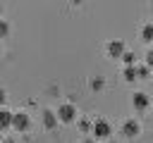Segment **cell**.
I'll return each instance as SVG.
<instances>
[{"label": "cell", "mask_w": 153, "mask_h": 143, "mask_svg": "<svg viewBox=\"0 0 153 143\" xmlns=\"http://www.w3.org/2000/svg\"><path fill=\"white\" fill-rule=\"evenodd\" d=\"M122 60H124V64H134V60H136V57H134V52H127V50H124Z\"/></svg>", "instance_id": "4fadbf2b"}, {"label": "cell", "mask_w": 153, "mask_h": 143, "mask_svg": "<svg viewBox=\"0 0 153 143\" xmlns=\"http://www.w3.org/2000/svg\"><path fill=\"white\" fill-rule=\"evenodd\" d=\"M7 33H10V24H7L5 19H0V38H5Z\"/></svg>", "instance_id": "7c38bea8"}, {"label": "cell", "mask_w": 153, "mask_h": 143, "mask_svg": "<svg viewBox=\"0 0 153 143\" xmlns=\"http://www.w3.org/2000/svg\"><path fill=\"white\" fill-rule=\"evenodd\" d=\"M146 64H148V67H153V50L146 55Z\"/></svg>", "instance_id": "5bb4252c"}, {"label": "cell", "mask_w": 153, "mask_h": 143, "mask_svg": "<svg viewBox=\"0 0 153 143\" xmlns=\"http://www.w3.org/2000/svg\"><path fill=\"white\" fill-rule=\"evenodd\" d=\"M72 2H74V5H79V2H81V0H72Z\"/></svg>", "instance_id": "2e32d148"}, {"label": "cell", "mask_w": 153, "mask_h": 143, "mask_svg": "<svg viewBox=\"0 0 153 143\" xmlns=\"http://www.w3.org/2000/svg\"><path fill=\"white\" fill-rule=\"evenodd\" d=\"M105 50H108L110 57H122V55H124V43H122V41H110Z\"/></svg>", "instance_id": "5b68a950"}, {"label": "cell", "mask_w": 153, "mask_h": 143, "mask_svg": "<svg viewBox=\"0 0 153 143\" xmlns=\"http://www.w3.org/2000/svg\"><path fill=\"white\" fill-rule=\"evenodd\" d=\"M74 117H76V107H74V105H62V107L57 110V119H60L62 124L74 122Z\"/></svg>", "instance_id": "7a4b0ae2"}, {"label": "cell", "mask_w": 153, "mask_h": 143, "mask_svg": "<svg viewBox=\"0 0 153 143\" xmlns=\"http://www.w3.org/2000/svg\"><path fill=\"white\" fill-rule=\"evenodd\" d=\"M10 126H12V112L0 110V129L5 131V129H10Z\"/></svg>", "instance_id": "52a82bcc"}, {"label": "cell", "mask_w": 153, "mask_h": 143, "mask_svg": "<svg viewBox=\"0 0 153 143\" xmlns=\"http://www.w3.org/2000/svg\"><path fill=\"white\" fill-rule=\"evenodd\" d=\"M124 79H127V81L139 79V76H136V67H134V64H127V69H124Z\"/></svg>", "instance_id": "30bf717a"}, {"label": "cell", "mask_w": 153, "mask_h": 143, "mask_svg": "<svg viewBox=\"0 0 153 143\" xmlns=\"http://www.w3.org/2000/svg\"><path fill=\"white\" fill-rule=\"evenodd\" d=\"M136 76H139V79H146V76H148V64L136 67Z\"/></svg>", "instance_id": "8fae6325"}, {"label": "cell", "mask_w": 153, "mask_h": 143, "mask_svg": "<svg viewBox=\"0 0 153 143\" xmlns=\"http://www.w3.org/2000/svg\"><path fill=\"white\" fill-rule=\"evenodd\" d=\"M29 126H31V119H29L26 112H14V114H12V129H17V131H26Z\"/></svg>", "instance_id": "6da1fadb"}, {"label": "cell", "mask_w": 153, "mask_h": 143, "mask_svg": "<svg viewBox=\"0 0 153 143\" xmlns=\"http://www.w3.org/2000/svg\"><path fill=\"white\" fill-rule=\"evenodd\" d=\"M2 143H14V141H2Z\"/></svg>", "instance_id": "e0dca14e"}, {"label": "cell", "mask_w": 153, "mask_h": 143, "mask_svg": "<svg viewBox=\"0 0 153 143\" xmlns=\"http://www.w3.org/2000/svg\"><path fill=\"white\" fill-rule=\"evenodd\" d=\"M0 131H2V129H0Z\"/></svg>", "instance_id": "ac0fdd59"}, {"label": "cell", "mask_w": 153, "mask_h": 143, "mask_svg": "<svg viewBox=\"0 0 153 143\" xmlns=\"http://www.w3.org/2000/svg\"><path fill=\"white\" fill-rule=\"evenodd\" d=\"M110 131H112V129H110V124H108L105 119H98V122L93 124V136H96L98 141L108 138V136H110Z\"/></svg>", "instance_id": "3957f363"}, {"label": "cell", "mask_w": 153, "mask_h": 143, "mask_svg": "<svg viewBox=\"0 0 153 143\" xmlns=\"http://www.w3.org/2000/svg\"><path fill=\"white\" fill-rule=\"evenodd\" d=\"M43 124H45L48 129H53V126L57 124V117H55V114H53V112L48 110V112H43Z\"/></svg>", "instance_id": "ba28073f"}, {"label": "cell", "mask_w": 153, "mask_h": 143, "mask_svg": "<svg viewBox=\"0 0 153 143\" xmlns=\"http://www.w3.org/2000/svg\"><path fill=\"white\" fill-rule=\"evenodd\" d=\"M2 102H5V91L0 88V105H2Z\"/></svg>", "instance_id": "9a60e30c"}, {"label": "cell", "mask_w": 153, "mask_h": 143, "mask_svg": "<svg viewBox=\"0 0 153 143\" xmlns=\"http://www.w3.org/2000/svg\"><path fill=\"white\" fill-rule=\"evenodd\" d=\"M141 41H146V43L153 41V24H146V26H143V31H141Z\"/></svg>", "instance_id": "9c48e42d"}, {"label": "cell", "mask_w": 153, "mask_h": 143, "mask_svg": "<svg viewBox=\"0 0 153 143\" xmlns=\"http://www.w3.org/2000/svg\"><path fill=\"white\" fill-rule=\"evenodd\" d=\"M131 105H134V110H146L148 105H151V100H148V95L146 93H134V98H131Z\"/></svg>", "instance_id": "8992f818"}, {"label": "cell", "mask_w": 153, "mask_h": 143, "mask_svg": "<svg viewBox=\"0 0 153 143\" xmlns=\"http://www.w3.org/2000/svg\"><path fill=\"white\" fill-rule=\"evenodd\" d=\"M0 7H2V5H0Z\"/></svg>", "instance_id": "d6986e66"}, {"label": "cell", "mask_w": 153, "mask_h": 143, "mask_svg": "<svg viewBox=\"0 0 153 143\" xmlns=\"http://www.w3.org/2000/svg\"><path fill=\"white\" fill-rule=\"evenodd\" d=\"M139 131H141V126H139V122H136V119H127V122L122 124V133H124V136H129V138H134Z\"/></svg>", "instance_id": "277c9868"}]
</instances>
